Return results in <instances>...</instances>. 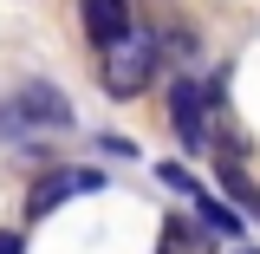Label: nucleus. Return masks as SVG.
I'll return each instance as SVG.
<instances>
[{"label": "nucleus", "instance_id": "6", "mask_svg": "<svg viewBox=\"0 0 260 254\" xmlns=\"http://www.w3.org/2000/svg\"><path fill=\"white\" fill-rule=\"evenodd\" d=\"M156 254H208V241H202V228L189 222V215H169L162 222V248Z\"/></svg>", "mask_w": 260, "mask_h": 254}, {"label": "nucleus", "instance_id": "1", "mask_svg": "<svg viewBox=\"0 0 260 254\" xmlns=\"http://www.w3.org/2000/svg\"><path fill=\"white\" fill-rule=\"evenodd\" d=\"M72 124V98L46 78H26L0 98V137L20 144V137H46V130H65Z\"/></svg>", "mask_w": 260, "mask_h": 254}, {"label": "nucleus", "instance_id": "7", "mask_svg": "<svg viewBox=\"0 0 260 254\" xmlns=\"http://www.w3.org/2000/svg\"><path fill=\"white\" fill-rule=\"evenodd\" d=\"M221 189H228V202L234 209H247V215H260V195H254V183H247V170L234 157H221Z\"/></svg>", "mask_w": 260, "mask_h": 254}, {"label": "nucleus", "instance_id": "11", "mask_svg": "<svg viewBox=\"0 0 260 254\" xmlns=\"http://www.w3.org/2000/svg\"><path fill=\"white\" fill-rule=\"evenodd\" d=\"M156 7H169V0H156Z\"/></svg>", "mask_w": 260, "mask_h": 254}, {"label": "nucleus", "instance_id": "8", "mask_svg": "<svg viewBox=\"0 0 260 254\" xmlns=\"http://www.w3.org/2000/svg\"><path fill=\"white\" fill-rule=\"evenodd\" d=\"M195 209H202V222H195V228H215V235H241V215H234L228 202H215L208 189H195Z\"/></svg>", "mask_w": 260, "mask_h": 254}, {"label": "nucleus", "instance_id": "4", "mask_svg": "<svg viewBox=\"0 0 260 254\" xmlns=\"http://www.w3.org/2000/svg\"><path fill=\"white\" fill-rule=\"evenodd\" d=\"M91 189H104L98 170H46V176L26 189V215H32V222H46L52 209H65L72 195H91Z\"/></svg>", "mask_w": 260, "mask_h": 254}, {"label": "nucleus", "instance_id": "10", "mask_svg": "<svg viewBox=\"0 0 260 254\" xmlns=\"http://www.w3.org/2000/svg\"><path fill=\"white\" fill-rule=\"evenodd\" d=\"M0 254H20V235H7V228H0Z\"/></svg>", "mask_w": 260, "mask_h": 254}, {"label": "nucleus", "instance_id": "2", "mask_svg": "<svg viewBox=\"0 0 260 254\" xmlns=\"http://www.w3.org/2000/svg\"><path fill=\"white\" fill-rule=\"evenodd\" d=\"M98 65H104V92H111V98H137L150 78H156L162 46H156V33L130 26V39H117L111 52H98Z\"/></svg>", "mask_w": 260, "mask_h": 254}, {"label": "nucleus", "instance_id": "12", "mask_svg": "<svg viewBox=\"0 0 260 254\" xmlns=\"http://www.w3.org/2000/svg\"><path fill=\"white\" fill-rule=\"evenodd\" d=\"M241 254H254V248H241Z\"/></svg>", "mask_w": 260, "mask_h": 254}, {"label": "nucleus", "instance_id": "3", "mask_svg": "<svg viewBox=\"0 0 260 254\" xmlns=\"http://www.w3.org/2000/svg\"><path fill=\"white\" fill-rule=\"evenodd\" d=\"M169 124H176V144L182 150H208V98H202V78H176L169 85Z\"/></svg>", "mask_w": 260, "mask_h": 254}, {"label": "nucleus", "instance_id": "9", "mask_svg": "<svg viewBox=\"0 0 260 254\" xmlns=\"http://www.w3.org/2000/svg\"><path fill=\"white\" fill-rule=\"evenodd\" d=\"M156 176L169 183V189H182V195H195V189H202V183H195V176L182 170V163H156Z\"/></svg>", "mask_w": 260, "mask_h": 254}, {"label": "nucleus", "instance_id": "5", "mask_svg": "<svg viewBox=\"0 0 260 254\" xmlns=\"http://www.w3.org/2000/svg\"><path fill=\"white\" fill-rule=\"evenodd\" d=\"M78 20H85V39L98 52H111L117 39H130V0H78Z\"/></svg>", "mask_w": 260, "mask_h": 254}]
</instances>
